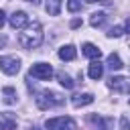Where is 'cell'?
Returning <instances> with one entry per match:
<instances>
[{
	"label": "cell",
	"mask_w": 130,
	"mask_h": 130,
	"mask_svg": "<svg viewBox=\"0 0 130 130\" xmlns=\"http://www.w3.org/2000/svg\"><path fill=\"white\" fill-rule=\"evenodd\" d=\"M18 43H20L24 49H37V47L43 43V26H41L39 22H28V24L24 26V30L20 32Z\"/></svg>",
	"instance_id": "obj_1"
},
{
	"label": "cell",
	"mask_w": 130,
	"mask_h": 130,
	"mask_svg": "<svg viewBox=\"0 0 130 130\" xmlns=\"http://www.w3.org/2000/svg\"><path fill=\"white\" fill-rule=\"evenodd\" d=\"M35 102H37V106H39L41 110H51V108H55V106H61L65 100L61 98V93L47 89V91H41V93L35 98Z\"/></svg>",
	"instance_id": "obj_2"
},
{
	"label": "cell",
	"mask_w": 130,
	"mask_h": 130,
	"mask_svg": "<svg viewBox=\"0 0 130 130\" xmlns=\"http://www.w3.org/2000/svg\"><path fill=\"white\" fill-rule=\"evenodd\" d=\"M0 71H4L6 75H16L20 71V59L12 57V55H2L0 57Z\"/></svg>",
	"instance_id": "obj_3"
},
{
	"label": "cell",
	"mask_w": 130,
	"mask_h": 130,
	"mask_svg": "<svg viewBox=\"0 0 130 130\" xmlns=\"http://www.w3.org/2000/svg\"><path fill=\"white\" fill-rule=\"evenodd\" d=\"M30 75L37 77V79H41V81H49L53 77V67L49 63H35L30 67Z\"/></svg>",
	"instance_id": "obj_4"
},
{
	"label": "cell",
	"mask_w": 130,
	"mask_h": 130,
	"mask_svg": "<svg viewBox=\"0 0 130 130\" xmlns=\"http://www.w3.org/2000/svg\"><path fill=\"white\" fill-rule=\"evenodd\" d=\"M8 22H10V26H12V28H22V26H26V24H28V16H26V12L16 10V12H12V16L8 18Z\"/></svg>",
	"instance_id": "obj_5"
},
{
	"label": "cell",
	"mask_w": 130,
	"mask_h": 130,
	"mask_svg": "<svg viewBox=\"0 0 130 130\" xmlns=\"http://www.w3.org/2000/svg\"><path fill=\"white\" fill-rule=\"evenodd\" d=\"M108 85H110L112 89H116V91H122V93L130 91V81H128L126 77H112Z\"/></svg>",
	"instance_id": "obj_6"
},
{
	"label": "cell",
	"mask_w": 130,
	"mask_h": 130,
	"mask_svg": "<svg viewBox=\"0 0 130 130\" xmlns=\"http://www.w3.org/2000/svg\"><path fill=\"white\" fill-rule=\"evenodd\" d=\"M71 104H73L75 108L89 106V104H93V93H89V91H85V93H75V95L71 98Z\"/></svg>",
	"instance_id": "obj_7"
},
{
	"label": "cell",
	"mask_w": 130,
	"mask_h": 130,
	"mask_svg": "<svg viewBox=\"0 0 130 130\" xmlns=\"http://www.w3.org/2000/svg\"><path fill=\"white\" fill-rule=\"evenodd\" d=\"M81 53H83L85 57L93 59V61H95V59H100V55H102V51H100L93 43H83V45H81Z\"/></svg>",
	"instance_id": "obj_8"
},
{
	"label": "cell",
	"mask_w": 130,
	"mask_h": 130,
	"mask_svg": "<svg viewBox=\"0 0 130 130\" xmlns=\"http://www.w3.org/2000/svg\"><path fill=\"white\" fill-rule=\"evenodd\" d=\"M75 55H77V51H75L73 45H63V47L59 49V59H61V61H73Z\"/></svg>",
	"instance_id": "obj_9"
},
{
	"label": "cell",
	"mask_w": 130,
	"mask_h": 130,
	"mask_svg": "<svg viewBox=\"0 0 130 130\" xmlns=\"http://www.w3.org/2000/svg\"><path fill=\"white\" fill-rule=\"evenodd\" d=\"M87 75H89L91 79H100V77L104 75V65L100 63V59H95V61H91V63H89Z\"/></svg>",
	"instance_id": "obj_10"
},
{
	"label": "cell",
	"mask_w": 130,
	"mask_h": 130,
	"mask_svg": "<svg viewBox=\"0 0 130 130\" xmlns=\"http://www.w3.org/2000/svg\"><path fill=\"white\" fill-rule=\"evenodd\" d=\"M69 118L67 116H59V118H49L47 122H45V128L47 130H61L63 126H65V122H67Z\"/></svg>",
	"instance_id": "obj_11"
},
{
	"label": "cell",
	"mask_w": 130,
	"mask_h": 130,
	"mask_svg": "<svg viewBox=\"0 0 130 130\" xmlns=\"http://www.w3.org/2000/svg\"><path fill=\"white\" fill-rule=\"evenodd\" d=\"M108 67H110V69H116V71L124 67V63H122V59H120L118 53H110V55H108Z\"/></svg>",
	"instance_id": "obj_12"
},
{
	"label": "cell",
	"mask_w": 130,
	"mask_h": 130,
	"mask_svg": "<svg viewBox=\"0 0 130 130\" xmlns=\"http://www.w3.org/2000/svg\"><path fill=\"white\" fill-rule=\"evenodd\" d=\"M45 10H47V14H51V16H57V14L61 12V0H47V6H45Z\"/></svg>",
	"instance_id": "obj_13"
},
{
	"label": "cell",
	"mask_w": 130,
	"mask_h": 130,
	"mask_svg": "<svg viewBox=\"0 0 130 130\" xmlns=\"http://www.w3.org/2000/svg\"><path fill=\"white\" fill-rule=\"evenodd\" d=\"M57 79H59V83H61L65 89H71V87L75 85V83H73V79H71L65 71H59V73H57Z\"/></svg>",
	"instance_id": "obj_14"
},
{
	"label": "cell",
	"mask_w": 130,
	"mask_h": 130,
	"mask_svg": "<svg viewBox=\"0 0 130 130\" xmlns=\"http://www.w3.org/2000/svg\"><path fill=\"white\" fill-rule=\"evenodd\" d=\"M104 22H106V14L104 12H93L91 18H89V24L91 26H102Z\"/></svg>",
	"instance_id": "obj_15"
},
{
	"label": "cell",
	"mask_w": 130,
	"mask_h": 130,
	"mask_svg": "<svg viewBox=\"0 0 130 130\" xmlns=\"http://www.w3.org/2000/svg\"><path fill=\"white\" fill-rule=\"evenodd\" d=\"M2 93H4V102H6V104H14V102H16V91H14L12 87H4Z\"/></svg>",
	"instance_id": "obj_16"
},
{
	"label": "cell",
	"mask_w": 130,
	"mask_h": 130,
	"mask_svg": "<svg viewBox=\"0 0 130 130\" xmlns=\"http://www.w3.org/2000/svg\"><path fill=\"white\" fill-rule=\"evenodd\" d=\"M14 128H16V122H14L12 118L6 116V118L0 120V130H14Z\"/></svg>",
	"instance_id": "obj_17"
},
{
	"label": "cell",
	"mask_w": 130,
	"mask_h": 130,
	"mask_svg": "<svg viewBox=\"0 0 130 130\" xmlns=\"http://www.w3.org/2000/svg\"><path fill=\"white\" fill-rule=\"evenodd\" d=\"M124 35V28L122 26H112L110 30H108V37L110 39H118V37H122Z\"/></svg>",
	"instance_id": "obj_18"
},
{
	"label": "cell",
	"mask_w": 130,
	"mask_h": 130,
	"mask_svg": "<svg viewBox=\"0 0 130 130\" xmlns=\"http://www.w3.org/2000/svg\"><path fill=\"white\" fill-rule=\"evenodd\" d=\"M95 124H100V130H110V124H112V120H102V118H98V116H93L91 118Z\"/></svg>",
	"instance_id": "obj_19"
},
{
	"label": "cell",
	"mask_w": 130,
	"mask_h": 130,
	"mask_svg": "<svg viewBox=\"0 0 130 130\" xmlns=\"http://www.w3.org/2000/svg\"><path fill=\"white\" fill-rule=\"evenodd\" d=\"M81 8V0H67V10L69 12H77Z\"/></svg>",
	"instance_id": "obj_20"
},
{
	"label": "cell",
	"mask_w": 130,
	"mask_h": 130,
	"mask_svg": "<svg viewBox=\"0 0 130 130\" xmlns=\"http://www.w3.org/2000/svg\"><path fill=\"white\" fill-rule=\"evenodd\" d=\"M120 128H122V130H130V118H128V116H122V120H120Z\"/></svg>",
	"instance_id": "obj_21"
},
{
	"label": "cell",
	"mask_w": 130,
	"mask_h": 130,
	"mask_svg": "<svg viewBox=\"0 0 130 130\" xmlns=\"http://www.w3.org/2000/svg\"><path fill=\"white\" fill-rule=\"evenodd\" d=\"M61 130H77V124H75V122H73V120L69 118V120L65 122V126H63Z\"/></svg>",
	"instance_id": "obj_22"
},
{
	"label": "cell",
	"mask_w": 130,
	"mask_h": 130,
	"mask_svg": "<svg viewBox=\"0 0 130 130\" xmlns=\"http://www.w3.org/2000/svg\"><path fill=\"white\" fill-rule=\"evenodd\" d=\"M4 22H6V14H4L2 10H0V28L4 26Z\"/></svg>",
	"instance_id": "obj_23"
},
{
	"label": "cell",
	"mask_w": 130,
	"mask_h": 130,
	"mask_svg": "<svg viewBox=\"0 0 130 130\" xmlns=\"http://www.w3.org/2000/svg\"><path fill=\"white\" fill-rule=\"evenodd\" d=\"M79 24H81V20H79V18H73V20H71V26H73V28H77Z\"/></svg>",
	"instance_id": "obj_24"
},
{
	"label": "cell",
	"mask_w": 130,
	"mask_h": 130,
	"mask_svg": "<svg viewBox=\"0 0 130 130\" xmlns=\"http://www.w3.org/2000/svg\"><path fill=\"white\" fill-rule=\"evenodd\" d=\"M126 32H130V18H126V22H124V26H122Z\"/></svg>",
	"instance_id": "obj_25"
},
{
	"label": "cell",
	"mask_w": 130,
	"mask_h": 130,
	"mask_svg": "<svg viewBox=\"0 0 130 130\" xmlns=\"http://www.w3.org/2000/svg\"><path fill=\"white\" fill-rule=\"evenodd\" d=\"M6 45V37H0V47H4Z\"/></svg>",
	"instance_id": "obj_26"
},
{
	"label": "cell",
	"mask_w": 130,
	"mask_h": 130,
	"mask_svg": "<svg viewBox=\"0 0 130 130\" xmlns=\"http://www.w3.org/2000/svg\"><path fill=\"white\" fill-rule=\"evenodd\" d=\"M26 2H32V4H39L41 0H26Z\"/></svg>",
	"instance_id": "obj_27"
},
{
	"label": "cell",
	"mask_w": 130,
	"mask_h": 130,
	"mask_svg": "<svg viewBox=\"0 0 130 130\" xmlns=\"http://www.w3.org/2000/svg\"><path fill=\"white\" fill-rule=\"evenodd\" d=\"M30 130H39V128H30Z\"/></svg>",
	"instance_id": "obj_28"
}]
</instances>
